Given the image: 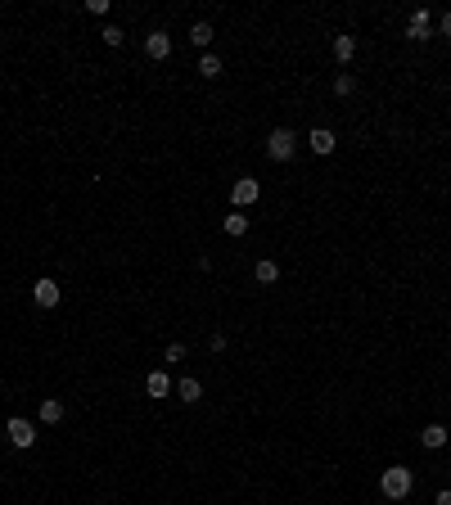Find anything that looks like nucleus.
Masks as SVG:
<instances>
[{
  "label": "nucleus",
  "instance_id": "1",
  "mask_svg": "<svg viewBox=\"0 0 451 505\" xmlns=\"http://www.w3.org/2000/svg\"><path fill=\"white\" fill-rule=\"evenodd\" d=\"M411 487H416V474L406 470V465H393V470H384L379 474V492L388 501H406L411 497Z\"/></svg>",
  "mask_w": 451,
  "mask_h": 505
},
{
  "label": "nucleus",
  "instance_id": "2",
  "mask_svg": "<svg viewBox=\"0 0 451 505\" xmlns=\"http://www.w3.org/2000/svg\"><path fill=\"white\" fill-rule=\"evenodd\" d=\"M294 154H298V135L289 127H275L271 135H266V158H271V163H289Z\"/></svg>",
  "mask_w": 451,
  "mask_h": 505
},
{
  "label": "nucleus",
  "instance_id": "3",
  "mask_svg": "<svg viewBox=\"0 0 451 505\" xmlns=\"http://www.w3.org/2000/svg\"><path fill=\"white\" fill-rule=\"evenodd\" d=\"M5 438H9V447L28 451L32 442H36V429H32V420H23V415H14V420L5 424Z\"/></svg>",
  "mask_w": 451,
  "mask_h": 505
},
{
  "label": "nucleus",
  "instance_id": "4",
  "mask_svg": "<svg viewBox=\"0 0 451 505\" xmlns=\"http://www.w3.org/2000/svg\"><path fill=\"white\" fill-rule=\"evenodd\" d=\"M258 199H262V186L253 176H239L235 186H230V203H235V208H249V203H258Z\"/></svg>",
  "mask_w": 451,
  "mask_h": 505
},
{
  "label": "nucleus",
  "instance_id": "5",
  "mask_svg": "<svg viewBox=\"0 0 451 505\" xmlns=\"http://www.w3.org/2000/svg\"><path fill=\"white\" fill-rule=\"evenodd\" d=\"M59 298H64V289H59L55 280H36L32 285V302L36 307H59Z\"/></svg>",
  "mask_w": 451,
  "mask_h": 505
},
{
  "label": "nucleus",
  "instance_id": "6",
  "mask_svg": "<svg viewBox=\"0 0 451 505\" xmlns=\"http://www.w3.org/2000/svg\"><path fill=\"white\" fill-rule=\"evenodd\" d=\"M144 55H149L154 64H163V59L172 55V36H167V32H149V36H144Z\"/></svg>",
  "mask_w": 451,
  "mask_h": 505
},
{
  "label": "nucleus",
  "instance_id": "7",
  "mask_svg": "<svg viewBox=\"0 0 451 505\" xmlns=\"http://www.w3.org/2000/svg\"><path fill=\"white\" fill-rule=\"evenodd\" d=\"M429 23H433V14L429 9H416V14H411V23H406V41H429Z\"/></svg>",
  "mask_w": 451,
  "mask_h": 505
},
{
  "label": "nucleus",
  "instance_id": "8",
  "mask_svg": "<svg viewBox=\"0 0 451 505\" xmlns=\"http://www.w3.org/2000/svg\"><path fill=\"white\" fill-rule=\"evenodd\" d=\"M64 402H59V397H41V406H36V420H41V424H64Z\"/></svg>",
  "mask_w": 451,
  "mask_h": 505
},
{
  "label": "nucleus",
  "instance_id": "9",
  "mask_svg": "<svg viewBox=\"0 0 451 505\" xmlns=\"http://www.w3.org/2000/svg\"><path fill=\"white\" fill-rule=\"evenodd\" d=\"M307 144H312V154L330 158V154H334V131H330V127H316V131L307 135Z\"/></svg>",
  "mask_w": 451,
  "mask_h": 505
},
{
  "label": "nucleus",
  "instance_id": "10",
  "mask_svg": "<svg viewBox=\"0 0 451 505\" xmlns=\"http://www.w3.org/2000/svg\"><path fill=\"white\" fill-rule=\"evenodd\" d=\"M172 388L176 384L167 379V370H149V375H144V392H149V397H167Z\"/></svg>",
  "mask_w": 451,
  "mask_h": 505
},
{
  "label": "nucleus",
  "instance_id": "11",
  "mask_svg": "<svg viewBox=\"0 0 451 505\" xmlns=\"http://www.w3.org/2000/svg\"><path fill=\"white\" fill-rule=\"evenodd\" d=\"M334 59H338V64H352V59H357V36H348V32H338L334 36Z\"/></svg>",
  "mask_w": 451,
  "mask_h": 505
},
{
  "label": "nucleus",
  "instance_id": "12",
  "mask_svg": "<svg viewBox=\"0 0 451 505\" xmlns=\"http://www.w3.org/2000/svg\"><path fill=\"white\" fill-rule=\"evenodd\" d=\"M447 438H451V433H447L443 424H424V429H420V447H429V451L447 447Z\"/></svg>",
  "mask_w": 451,
  "mask_h": 505
},
{
  "label": "nucleus",
  "instance_id": "13",
  "mask_svg": "<svg viewBox=\"0 0 451 505\" xmlns=\"http://www.w3.org/2000/svg\"><path fill=\"white\" fill-rule=\"evenodd\" d=\"M253 276H258V285H275V280H280V266L271 262V257H258V266H253Z\"/></svg>",
  "mask_w": 451,
  "mask_h": 505
},
{
  "label": "nucleus",
  "instance_id": "14",
  "mask_svg": "<svg viewBox=\"0 0 451 505\" xmlns=\"http://www.w3.org/2000/svg\"><path fill=\"white\" fill-rule=\"evenodd\" d=\"M222 226H226V235H230V239H244V235H249V217H244V212H230Z\"/></svg>",
  "mask_w": 451,
  "mask_h": 505
},
{
  "label": "nucleus",
  "instance_id": "15",
  "mask_svg": "<svg viewBox=\"0 0 451 505\" xmlns=\"http://www.w3.org/2000/svg\"><path fill=\"white\" fill-rule=\"evenodd\" d=\"M190 45L208 50V45H212V23H194V28H190Z\"/></svg>",
  "mask_w": 451,
  "mask_h": 505
},
{
  "label": "nucleus",
  "instance_id": "16",
  "mask_svg": "<svg viewBox=\"0 0 451 505\" xmlns=\"http://www.w3.org/2000/svg\"><path fill=\"white\" fill-rule=\"evenodd\" d=\"M199 77H203V81H217V77H222V59H217V55H203V59H199Z\"/></svg>",
  "mask_w": 451,
  "mask_h": 505
},
{
  "label": "nucleus",
  "instance_id": "17",
  "mask_svg": "<svg viewBox=\"0 0 451 505\" xmlns=\"http://www.w3.org/2000/svg\"><path fill=\"white\" fill-rule=\"evenodd\" d=\"M176 392H181V402H199L203 397V384H199V379H181V384H176Z\"/></svg>",
  "mask_w": 451,
  "mask_h": 505
},
{
  "label": "nucleus",
  "instance_id": "18",
  "mask_svg": "<svg viewBox=\"0 0 451 505\" xmlns=\"http://www.w3.org/2000/svg\"><path fill=\"white\" fill-rule=\"evenodd\" d=\"M352 91H357V77H352V72H338V77H334V95H338V100H348Z\"/></svg>",
  "mask_w": 451,
  "mask_h": 505
},
{
  "label": "nucleus",
  "instance_id": "19",
  "mask_svg": "<svg viewBox=\"0 0 451 505\" xmlns=\"http://www.w3.org/2000/svg\"><path fill=\"white\" fill-rule=\"evenodd\" d=\"M100 36H104V45H113V50H122V41H127V32H122V28H104Z\"/></svg>",
  "mask_w": 451,
  "mask_h": 505
},
{
  "label": "nucleus",
  "instance_id": "20",
  "mask_svg": "<svg viewBox=\"0 0 451 505\" xmlns=\"http://www.w3.org/2000/svg\"><path fill=\"white\" fill-rule=\"evenodd\" d=\"M167 361H185V343H167Z\"/></svg>",
  "mask_w": 451,
  "mask_h": 505
},
{
  "label": "nucleus",
  "instance_id": "21",
  "mask_svg": "<svg viewBox=\"0 0 451 505\" xmlns=\"http://www.w3.org/2000/svg\"><path fill=\"white\" fill-rule=\"evenodd\" d=\"M438 36H451V9L443 14V23H438Z\"/></svg>",
  "mask_w": 451,
  "mask_h": 505
},
{
  "label": "nucleus",
  "instance_id": "22",
  "mask_svg": "<svg viewBox=\"0 0 451 505\" xmlns=\"http://www.w3.org/2000/svg\"><path fill=\"white\" fill-rule=\"evenodd\" d=\"M433 505H451V487H443V492H438V501Z\"/></svg>",
  "mask_w": 451,
  "mask_h": 505
}]
</instances>
